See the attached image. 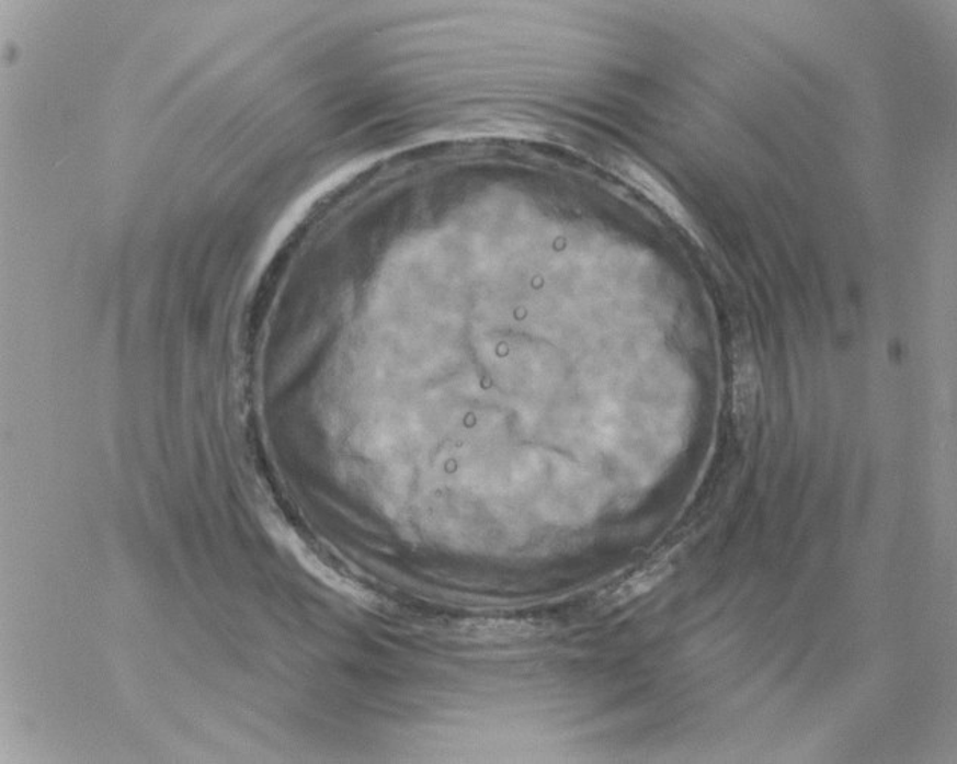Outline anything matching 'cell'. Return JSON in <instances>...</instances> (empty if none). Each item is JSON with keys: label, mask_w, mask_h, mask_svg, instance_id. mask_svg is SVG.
<instances>
[{"label": "cell", "mask_w": 957, "mask_h": 764, "mask_svg": "<svg viewBox=\"0 0 957 764\" xmlns=\"http://www.w3.org/2000/svg\"><path fill=\"white\" fill-rule=\"evenodd\" d=\"M670 573V566L667 561H658L647 566V568L638 570L633 575L625 578L615 584L613 589H606L602 592L601 603L617 607V605L630 603L635 597L645 595L651 589L657 588L662 580Z\"/></svg>", "instance_id": "1"}]
</instances>
